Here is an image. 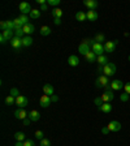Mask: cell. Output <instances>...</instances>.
<instances>
[{
	"instance_id": "1",
	"label": "cell",
	"mask_w": 130,
	"mask_h": 146,
	"mask_svg": "<svg viewBox=\"0 0 130 146\" xmlns=\"http://www.w3.org/2000/svg\"><path fill=\"white\" fill-rule=\"evenodd\" d=\"M116 65L115 63H107L104 67H103V75L107 76V77H111V76L116 75Z\"/></svg>"
},
{
	"instance_id": "2",
	"label": "cell",
	"mask_w": 130,
	"mask_h": 146,
	"mask_svg": "<svg viewBox=\"0 0 130 146\" xmlns=\"http://www.w3.org/2000/svg\"><path fill=\"white\" fill-rule=\"evenodd\" d=\"M118 44V40H109V42H105L104 43V50L105 52H108V54H112V52H115L116 50V46Z\"/></svg>"
},
{
	"instance_id": "3",
	"label": "cell",
	"mask_w": 130,
	"mask_h": 146,
	"mask_svg": "<svg viewBox=\"0 0 130 146\" xmlns=\"http://www.w3.org/2000/svg\"><path fill=\"white\" fill-rule=\"evenodd\" d=\"M109 84V80H108V77L107 76H104V75H100L99 77L96 78V81H95V85H96V87H105L107 85Z\"/></svg>"
},
{
	"instance_id": "4",
	"label": "cell",
	"mask_w": 130,
	"mask_h": 146,
	"mask_svg": "<svg viewBox=\"0 0 130 146\" xmlns=\"http://www.w3.org/2000/svg\"><path fill=\"white\" fill-rule=\"evenodd\" d=\"M20 12H21V15H30L31 13V5L30 3H28V1H22V3H20Z\"/></svg>"
},
{
	"instance_id": "5",
	"label": "cell",
	"mask_w": 130,
	"mask_h": 146,
	"mask_svg": "<svg viewBox=\"0 0 130 146\" xmlns=\"http://www.w3.org/2000/svg\"><path fill=\"white\" fill-rule=\"evenodd\" d=\"M100 96H102V99H103V102H104V103H111L112 100L115 99L113 90H105Z\"/></svg>"
},
{
	"instance_id": "6",
	"label": "cell",
	"mask_w": 130,
	"mask_h": 146,
	"mask_svg": "<svg viewBox=\"0 0 130 146\" xmlns=\"http://www.w3.org/2000/svg\"><path fill=\"white\" fill-rule=\"evenodd\" d=\"M91 50L95 52V55L96 56H102V55H104V44H102V43H94V46L91 47Z\"/></svg>"
},
{
	"instance_id": "7",
	"label": "cell",
	"mask_w": 130,
	"mask_h": 146,
	"mask_svg": "<svg viewBox=\"0 0 130 146\" xmlns=\"http://www.w3.org/2000/svg\"><path fill=\"white\" fill-rule=\"evenodd\" d=\"M11 46H12L17 52H20V51H21V47H24V44H22V39L21 38L14 37L12 40H11Z\"/></svg>"
},
{
	"instance_id": "8",
	"label": "cell",
	"mask_w": 130,
	"mask_h": 146,
	"mask_svg": "<svg viewBox=\"0 0 130 146\" xmlns=\"http://www.w3.org/2000/svg\"><path fill=\"white\" fill-rule=\"evenodd\" d=\"M16 104L18 106V108H24V107H26L29 104V99L25 95H20L16 98Z\"/></svg>"
},
{
	"instance_id": "9",
	"label": "cell",
	"mask_w": 130,
	"mask_h": 146,
	"mask_svg": "<svg viewBox=\"0 0 130 146\" xmlns=\"http://www.w3.org/2000/svg\"><path fill=\"white\" fill-rule=\"evenodd\" d=\"M39 103H40V107H43V108H47V107H50V104L52 103V102H51V96H50V95H46V94H43V95L40 96Z\"/></svg>"
},
{
	"instance_id": "10",
	"label": "cell",
	"mask_w": 130,
	"mask_h": 146,
	"mask_svg": "<svg viewBox=\"0 0 130 146\" xmlns=\"http://www.w3.org/2000/svg\"><path fill=\"white\" fill-rule=\"evenodd\" d=\"M28 115L29 114L24 108H18V110H16L14 111V118L17 119V120H24V119L28 118Z\"/></svg>"
},
{
	"instance_id": "11",
	"label": "cell",
	"mask_w": 130,
	"mask_h": 146,
	"mask_svg": "<svg viewBox=\"0 0 130 146\" xmlns=\"http://www.w3.org/2000/svg\"><path fill=\"white\" fill-rule=\"evenodd\" d=\"M111 86H112V90L118 91V90H122V89H124L125 84H122V81H120V80H112Z\"/></svg>"
},
{
	"instance_id": "12",
	"label": "cell",
	"mask_w": 130,
	"mask_h": 146,
	"mask_svg": "<svg viewBox=\"0 0 130 146\" xmlns=\"http://www.w3.org/2000/svg\"><path fill=\"white\" fill-rule=\"evenodd\" d=\"M108 129H109V132H118V131H121V124H120V121L112 120L111 123L108 124Z\"/></svg>"
},
{
	"instance_id": "13",
	"label": "cell",
	"mask_w": 130,
	"mask_h": 146,
	"mask_svg": "<svg viewBox=\"0 0 130 146\" xmlns=\"http://www.w3.org/2000/svg\"><path fill=\"white\" fill-rule=\"evenodd\" d=\"M78 51L81 52V55L86 56V54H87V52H90L91 48H90V46H89V44H86L85 42H81V44L78 46Z\"/></svg>"
},
{
	"instance_id": "14",
	"label": "cell",
	"mask_w": 130,
	"mask_h": 146,
	"mask_svg": "<svg viewBox=\"0 0 130 146\" xmlns=\"http://www.w3.org/2000/svg\"><path fill=\"white\" fill-rule=\"evenodd\" d=\"M83 4L89 8V11H95L98 8V1L96 0H85Z\"/></svg>"
},
{
	"instance_id": "15",
	"label": "cell",
	"mask_w": 130,
	"mask_h": 146,
	"mask_svg": "<svg viewBox=\"0 0 130 146\" xmlns=\"http://www.w3.org/2000/svg\"><path fill=\"white\" fill-rule=\"evenodd\" d=\"M68 63L70 67H77L79 64V57L77 55H70L68 57Z\"/></svg>"
},
{
	"instance_id": "16",
	"label": "cell",
	"mask_w": 130,
	"mask_h": 146,
	"mask_svg": "<svg viewBox=\"0 0 130 146\" xmlns=\"http://www.w3.org/2000/svg\"><path fill=\"white\" fill-rule=\"evenodd\" d=\"M1 35H3L7 40H9V42H11V40L14 38V30H11V29L4 30V31H1Z\"/></svg>"
},
{
	"instance_id": "17",
	"label": "cell",
	"mask_w": 130,
	"mask_h": 146,
	"mask_svg": "<svg viewBox=\"0 0 130 146\" xmlns=\"http://www.w3.org/2000/svg\"><path fill=\"white\" fill-rule=\"evenodd\" d=\"M85 59H86V61H87V63H94V61H96V60H98V56H96V55H95V52H94V51L91 50L90 52H87V54H86Z\"/></svg>"
},
{
	"instance_id": "18",
	"label": "cell",
	"mask_w": 130,
	"mask_h": 146,
	"mask_svg": "<svg viewBox=\"0 0 130 146\" xmlns=\"http://www.w3.org/2000/svg\"><path fill=\"white\" fill-rule=\"evenodd\" d=\"M86 17H87V20H89V21H96V20H98V17H99V15H98V12H96V11H87Z\"/></svg>"
},
{
	"instance_id": "19",
	"label": "cell",
	"mask_w": 130,
	"mask_h": 146,
	"mask_svg": "<svg viewBox=\"0 0 130 146\" xmlns=\"http://www.w3.org/2000/svg\"><path fill=\"white\" fill-rule=\"evenodd\" d=\"M22 29H24V33H25V35H31L35 31V26L33 25V24H28V25H25Z\"/></svg>"
},
{
	"instance_id": "20",
	"label": "cell",
	"mask_w": 130,
	"mask_h": 146,
	"mask_svg": "<svg viewBox=\"0 0 130 146\" xmlns=\"http://www.w3.org/2000/svg\"><path fill=\"white\" fill-rule=\"evenodd\" d=\"M53 90H55V89H53V86L51 84H44L43 85V93L46 94V95H53Z\"/></svg>"
},
{
	"instance_id": "21",
	"label": "cell",
	"mask_w": 130,
	"mask_h": 146,
	"mask_svg": "<svg viewBox=\"0 0 130 146\" xmlns=\"http://www.w3.org/2000/svg\"><path fill=\"white\" fill-rule=\"evenodd\" d=\"M28 118L30 119L31 121H38L40 119V114L38 111H35V110H33V111H30L29 112V115H28Z\"/></svg>"
},
{
	"instance_id": "22",
	"label": "cell",
	"mask_w": 130,
	"mask_h": 146,
	"mask_svg": "<svg viewBox=\"0 0 130 146\" xmlns=\"http://www.w3.org/2000/svg\"><path fill=\"white\" fill-rule=\"evenodd\" d=\"M98 110L104 112V114H109V112H112V104L111 103H103L102 107H99Z\"/></svg>"
},
{
	"instance_id": "23",
	"label": "cell",
	"mask_w": 130,
	"mask_h": 146,
	"mask_svg": "<svg viewBox=\"0 0 130 146\" xmlns=\"http://www.w3.org/2000/svg\"><path fill=\"white\" fill-rule=\"evenodd\" d=\"M33 38L30 37V35H25V37L22 38V44H24V47H29V46H31L33 44Z\"/></svg>"
},
{
	"instance_id": "24",
	"label": "cell",
	"mask_w": 130,
	"mask_h": 146,
	"mask_svg": "<svg viewBox=\"0 0 130 146\" xmlns=\"http://www.w3.org/2000/svg\"><path fill=\"white\" fill-rule=\"evenodd\" d=\"M40 34L43 35V37H47V35H50L51 34V28L50 26H47V25H44V26H42L40 28Z\"/></svg>"
},
{
	"instance_id": "25",
	"label": "cell",
	"mask_w": 130,
	"mask_h": 146,
	"mask_svg": "<svg viewBox=\"0 0 130 146\" xmlns=\"http://www.w3.org/2000/svg\"><path fill=\"white\" fill-rule=\"evenodd\" d=\"M51 15L53 16V18H61L62 16V11L60 8H55V9L51 11Z\"/></svg>"
},
{
	"instance_id": "26",
	"label": "cell",
	"mask_w": 130,
	"mask_h": 146,
	"mask_svg": "<svg viewBox=\"0 0 130 146\" xmlns=\"http://www.w3.org/2000/svg\"><path fill=\"white\" fill-rule=\"evenodd\" d=\"M76 18H77V21H79V22H83V21H86L87 20V17H86V13H83V12H77L76 13Z\"/></svg>"
},
{
	"instance_id": "27",
	"label": "cell",
	"mask_w": 130,
	"mask_h": 146,
	"mask_svg": "<svg viewBox=\"0 0 130 146\" xmlns=\"http://www.w3.org/2000/svg\"><path fill=\"white\" fill-rule=\"evenodd\" d=\"M96 61L99 63V65H103V67H104L105 64H107V63H109V61H108V57H107L105 55L98 56V60H96Z\"/></svg>"
},
{
	"instance_id": "28",
	"label": "cell",
	"mask_w": 130,
	"mask_h": 146,
	"mask_svg": "<svg viewBox=\"0 0 130 146\" xmlns=\"http://www.w3.org/2000/svg\"><path fill=\"white\" fill-rule=\"evenodd\" d=\"M29 17H30V18H33V20L39 18V17H40V11L39 9H33V11H31V13L29 15Z\"/></svg>"
},
{
	"instance_id": "29",
	"label": "cell",
	"mask_w": 130,
	"mask_h": 146,
	"mask_svg": "<svg viewBox=\"0 0 130 146\" xmlns=\"http://www.w3.org/2000/svg\"><path fill=\"white\" fill-rule=\"evenodd\" d=\"M18 18H20V22H21L22 26H25V25H28V24H30V22H29V16H26V15H21Z\"/></svg>"
},
{
	"instance_id": "30",
	"label": "cell",
	"mask_w": 130,
	"mask_h": 146,
	"mask_svg": "<svg viewBox=\"0 0 130 146\" xmlns=\"http://www.w3.org/2000/svg\"><path fill=\"white\" fill-rule=\"evenodd\" d=\"M14 37H17V38H21V39H22V38H24V37H25V33H24V29H16V30H14Z\"/></svg>"
},
{
	"instance_id": "31",
	"label": "cell",
	"mask_w": 130,
	"mask_h": 146,
	"mask_svg": "<svg viewBox=\"0 0 130 146\" xmlns=\"http://www.w3.org/2000/svg\"><path fill=\"white\" fill-rule=\"evenodd\" d=\"M95 42L96 43H102V42H104V39H105V37H104V34H102V33H99V34H96L95 35Z\"/></svg>"
},
{
	"instance_id": "32",
	"label": "cell",
	"mask_w": 130,
	"mask_h": 146,
	"mask_svg": "<svg viewBox=\"0 0 130 146\" xmlns=\"http://www.w3.org/2000/svg\"><path fill=\"white\" fill-rule=\"evenodd\" d=\"M13 103H16V98L12 95H8L5 98V104H8V106H12Z\"/></svg>"
},
{
	"instance_id": "33",
	"label": "cell",
	"mask_w": 130,
	"mask_h": 146,
	"mask_svg": "<svg viewBox=\"0 0 130 146\" xmlns=\"http://www.w3.org/2000/svg\"><path fill=\"white\" fill-rule=\"evenodd\" d=\"M14 138H16V141H24L25 140V133L24 132H17L14 134Z\"/></svg>"
},
{
	"instance_id": "34",
	"label": "cell",
	"mask_w": 130,
	"mask_h": 146,
	"mask_svg": "<svg viewBox=\"0 0 130 146\" xmlns=\"http://www.w3.org/2000/svg\"><path fill=\"white\" fill-rule=\"evenodd\" d=\"M9 95L14 96V98L20 96V91H18V89H17V87H12V89H11V91H9Z\"/></svg>"
},
{
	"instance_id": "35",
	"label": "cell",
	"mask_w": 130,
	"mask_h": 146,
	"mask_svg": "<svg viewBox=\"0 0 130 146\" xmlns=\"http://www.w3.org/2000/svg\"><path fill=\"white\" fill-rule=\"evenodd\" d=\"M94 103H95L96 106H98V108H99V107H102V104L104 102H103V99H102V96H96L95 99H94Z\"/></svg>"
},
{
	"instance_id": "36",
	"label": "cell",
	"mask_w": 130,
	"mask_h": 146,
	"mask_svg": "<svg viewBox=\"0 0 130 146\" xmlns=\"http://www.w3.org/2000/svg\"><path fill=\"white\" fill-rule=\"evenodd\" d=\"M35 138H37V140H39V141H42L44 138V133L42 131H37V132H35Z\"/></svg>"
},
{
	"instance_id": "37",
	"label": "cell",
	"mask_w": 130,
	"mask_h": 146,
	"mask_svg": "<svg viewBox=\"0 0 130 146\" xmlns=\"http://www.w3.org/2000/svg\"><path fill=\"white\" fill-rule=\"evenodd\" d=\"M60 1H61V0H47V4L51 7H56L60 4Z\"/></svg>"
},
{
	"instance_id": "38",
	"label": "cell",
	"mask_w": 130,
	"mask_h": 146,
	"mask_svg": "<svg viewBox=\"0 0 130 146\" xmlns=\"http://www.w3.org/2000/svg\"><path fill=\"white\" fill-rule=\"evenodd\" d=\"M39 146H51V141L48 138H43V140L40 141Z\"/></svg>"
},
{
	"instance_id": "39",
	"label": "cell",
	"mask_w": 130,
	"mask_h": 146,
	"mask_svg": "<svg viewBox=\"0 0 130 146\" xmlns=\"http://www.w3.org/2000/svg\"><path fill=\"white\" fill-rule=\"evenodd\" d=\"M120 99L122 100V102H127V100H129V94L125 93V91H124V93H122V94L120 95Z\"/></svg>"
},
{
	"instance_id": "40",
	"label": "cell",
	"mask_w": 130,
	"mask_h": 146,
	"mask_svg": "<svg viewBox=\"0 0 130 146\" xmlns=\"http://www.w3.org/2000/svg\"><path fill=\"white\" fill-rule=\"evenodd\" d=\"M0 29H1V31H4V30H8V24H7V21H1L0 22Z\"/></svg>"
},
{
	"instance_id": "41",
	"label": "cell",
	"mask_w": 130,
	"mask_h": 146,
	"mask_svg": "<svg viewBox=\"0 0 130 146\" xmlns=\"http://www.w3.org/2000/svg\"><path fill=\"white\" fill-rule=\"evenodd\" d=\"M7 24H8V28H9L11 30H14V21H13V20H8Z\"/></svg>"
},
{
	"instance_id": "42",
	"label": "cell",
	"mask_w": 130,
	"mask_h": 146,
	"mask_svg": "<svg viewBox=\"0 0 130 146\" xmlns=\"http://www.w3.org/2000/svg\"><path fill=\"white\" fill-rule=\"evenodd\" d=\"M24 146H35V143L33 140H26L25 142H24Z\"/></svg>"
},
{
	"instance_id": "43",
	"label": "cell",
	"mask_w": 130,
	"mask_h": 146,
	"mask_svg": "<svg viewBox=\"0 0 130 146\" xmlns=\"http://www.w3.org/2000/svg\"><path fill=\"white\" fill-rule=\"evenodd\" d=\"M124 90H125V93H127L130 95V82H126V84H125Z\"/></svg>"
},
{
	"instance_id": "44",
	"label": "cell",
	"mask_w": 130,
	"mask_h": 146,
	"mask_svg": "<svg viewBox=\"0 0 130 146\" xmlns=\"http://www.w3.org/2000/svg\"><path fill=\"white\" fill-rule=\"evenodd\" d=\"M51 102H52V103H55V102H59V96H57V95H55V94H53V95H51Z\"/></svg>"
},
{
	"instance_id": "45",
	"label": "cell",
	"mask_w": 130,
	"mask_h": 146,
	"mask_svg": "<svg viewBox=\"0 0 130 146\" xmlns=\"http://www.w3.org/2000/svg\"><path fill=\"white\" fill-rule=\"evenodd\" d=\"M102 133H103V134H108V133H109L108 127H103V128H102Z\"/></svg>"
},
{
	"instance_id": "46",
	"label": "cell",
	"mask_w": 130,
	"mask_h": 146,
	"mask_svg": "<svg viewBox=\"0 0 130 146\" xmlns=\"http://www.w3.org/2000/svg\"><path fill=\"white\" fill-rule=\"evenodd\" d=\"M7 42H8V40H7L5 38L3 37V35H0V43H1V44H5Z\"/></svg>"
},
{
	"instance_id": "47",
	"label": "cell",
	"mask_w": 130,
	"mask_h": 146,
	"mask_svg": "<svg viewBox=\"0 0 130 146\" xmlns=\"http://www.w3.org/2000/svg\"><path fill=\"white\" fill-rule=\"evenodd\" d=\"M30 123H31V120L29 118L24 119V125H30Z\"/></svg>"
},
{
	"instance_id": "48",
	"label": "cell",
	"mask_w": 130,
	"mask_h": 146,
	"mask_svg": "<svg viewBox=\"0 0 130 146\" xmlns=\"http://www.w3.org/2000/svg\"><path fill=\"white\" fill-rule=\"evenodd\" d=\"M40 11H48V4H43V5H40Z\"/></svg>"
},
{
	"instance_id": "49",
	"label": "cell",
	"mask_w": 130,
	"mask_h": 146,
	"mask_svg": "<svg viewBox=\"0 0 130 146\" xmlns=\"http://www.w3.org/2000/svg\"><path fill=\"white\" fill-rule=\"evenodd\" d=\"M53 22H55V25H60L61 24V18H55Z\"/></svg>"
},
{
	"instance_id": "50",
	"label": "cell",
	"mask_w": 130,
	"mask_h": 146,
	"mask_svg": "<svg viewBox=\"0 0 130 146\" xmlns=\"http://www.w3.org/2000/svg\"><path fill=\"white\" fill-rule=\"evenodd\" d=\"M14 146H24V142H22V141H17Z\"/></svg>"
},
{
	"instance_id": "51",
	"label": "cell",
	"mask_w": 130,
	"mask_h": 146,
	"mask_svg": "<svg viewBox=\"0 0 130 146\" xmlns=\"http://www.w3.org/2000/svg\"><path fill=\"white\" fill-rule=\"evenodd\" d=\"M98 72H99L100 75H102V73H103V65H99V67H98Z\"/></svg>"
},
{
	"instance_id": "52",
	"label": "cell",
	"mask_w": 130,
	"mask_h": 146,
	"mask_svg": "<svg viewBox=\"0 0 130 146\" xmlns=\"http://www.w3.org/2000/svg\"><path fill=\"white\" fill-rule=\"evenodd\" d=\"M127 59H129V61H130V55H129V57H127Z\"/></svg>"
}]
</instances>
